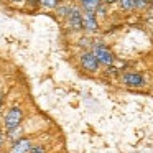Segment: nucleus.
I'll return each mask as SVG.
<instances>
[{"label":"nucleus","mask_w":153,"mask_h":153,"mask_svg":"<svg viewBox=\"0 0 153 153\" xmlns=\"http://www.w3.org/2000/svg\"><path fill=\"white\" fill-rule=\"evenodd\" d=\"M91 51L96 54L99 63L104 64V66H112V64L115 63V56H114L112 50H110L105 43H102V41H92Z\"/></svg>","instance_id":"f257e3e1"},{"label":"nucleus","mask_w":153,"mask_h":153,"mask_svg":"<svg viewBox=\"0 0 153 153\" xmlns=\"http://www.w3.org/2000/svg\"><path fill=\"white\" fill-rule=\"evenodd\" d=\"M79 66H81V69H82L84 73L96 74L97 71H99V68H100V63L91 50H84L82 53L79 54Z\"/></svg>","instance_id":"f03ea898"},{"label":"nucleus","mask_w":153,"mask_h":153,"mask_svg":"<svg viewBox=\"0 0 153 153\" xmlns=\"http://www.w3.org/2000/svg\"><path fill=\"white\" fill-rule=\"evenodd\" d=\"M23 117H25V114L20 105H12L4 117V128L12 130L15 127H20L23 123Z\"/></svg>","instance_id":"7ed1b4c3"},{"label":"nucleus","mask_w":153,"mask_h":153,"mask_svg":"<svg viewBox=\"0 0 153 153\" xmlns=\"http://www.w3.org/2000/svg\"><path fill=\"white\" fill-rule=\"evenodd\" d=\"M120 82L128 89H142V87L146 86L145 77L140 73H123L120 76Z\"/></svg>","instance_id":"20e7f679"},{"label":"nucleus","mask_w":153,"mask_h":153,"mask_svg":"<svg viewBox=\"0 0 153 153\" xmlns=\"http://www.w3.org/2000/svg\"><path fill=\"white\" fill-rule=\"evenodd\" d=\"M31 146H33V140L30 137H22V138L12 142L7 153H30Z\"/></svg>","instance_id":"39448f33"},{"label":"nucleus","mask_w":153,"mask_h":153,"mask_svg":"<svg viewBox=\"0 0 153 153\" xmlns=\"http://www.w3.org/2000/svg\"><path fill=\"white\" fill-rule=\"evenodd\" d=\"M66 25L71 31H82L84 30L82 28V10H81L79 5H77L73 13L66 18Z\"/></svg>","instance_id":"423d86ee"},{"label":"nucleus","mask_w":153,"mask_h":153,"mask_svg":"<svg viewBox=\"0 0 153 153\" xmlns=\"http://www.w3.org/2000/svg\"><path fill=\"white\" fill-rule=\"evenodd\" d=\"M148 0H119V7L123 12H135V10H143L148 7Z\"/></svg>","instance_id":"0eeeda50"},{"label":"nucleus","mask_w":153,"mask_h":153,"mask_svg":"<svg viewBox=\"0 0 153 153\" xmlns=\"http://www.w3.org/2000/svg\"><path fill=\"white\" fill-rule=\"evenodd\" d=\"M82 28L87 33H96V31H99V20H97L96 13L82 12Z\"/></svg>","instance_id":"6e6552de"},{"label":"nucleus","mask_w":153,"mask_h":153,"mask_svg":"<svg viewBox=\"0 0 153 153\" xmlns=\"http://www.w3.org/2000/svg\"><path fill=\"white\" fill-rule=\"evenodd\" d=\"M76 7H77V5H74L73 2H61L59 7H58L54 12H56V15H58L59 18L66 20V18L69 17V15L73 13V12H74V8H76Z\"/></svg>","instance_id":"1a4fd4ad"},{"label":"nucleus","mask_w":153,"mask_h":153,"mask_svg":"<svg viewBox=\"0 0 153 153\" xmlns=\"http://www.w3.org/2000/svg\"><path fill=\"white\" fill-rule=\"evenodd\" d=\"M79 2V7L82 12H91V13H96L97 7L102 4V0H77Z\"/></svg>","instance_id":"9d476101"},{"label":"nucleus","mask_w":153,"mask_h":153,"mask_svg":"<svg viewBox=\"0 0 153 153\" xmlns=\"http://www.w3.org/2000/svg\"><path fill=\"white\" fill-rule=\"evenodd\" d=\"M7 132V140L8 142H15V140H18V138H22L23 137V127H15V128H12V130H5Z\"/></svg>","instance_id":"9b49d317"},{"label":"nucleus","mask_w":153,"mask_h":153,"mask_svg":"<svg viewBox=\"0 0 153 153\" xmlns=\"http://www.w3.org/2000/svg\"><path fill=\"white\" fill-rule=\"evenodd\" d=\"M61 0H40V7L45 10H56L59 7Z\"/></svg>","instance_id":"f8f14e48"},{"label":"nucleus","mask_w":153,"mask_h":153,"mask_svg":"<svg viewBox=\"0 0 153 153\" xmlns=\"http://www.w3.org/2000/svg\"><path fill=\"white\" fill-rule=\"evenodd\" d=\"M46 152H48V145H45V143H38V145L33 143V146L30 150V153H46Z\"/></svg>","instance_id":"ddd939ff"},{"label":"nucleus","mask_w":153,"mask_h":153,"mask_svg":"<svg viewBox=\"0 0 153 153\" xmlns=\"http://www.w3.org/2000/svg\"><path fill=\"white\" fill-rule=\"evenodd\" d=\"M107 7H109V5L102 2V4L97 7V10H96V17H105L107 15Z\"/></svg>","instance_id":"4468645a"},{"label":"nucleus","mask_w":153,"mask_h":153,"mask_svg":"<svg viewBox=\"0 0 153 153\" xmlns=\"http://www.w3.org/2000/svg\"><path fill=\"white\" fill-rule=\"evenodd\" d=\"M25 4H27L28 7L31 8V10H35V8H38V7H40V0H27Z\"/></svg>","instance_id":"2eb2a0df"},{"label":"nucleus","mask_w":153,"mask_h":153,"mask_svg":"<svg viewBox=\"0 0 153 153\" xmlns=\"http://www.w3.org/2000/svg\"><path fill=\"white\" fill-rule=\"evenodd\" d=\"M5 142H7V132H4V130L0 128V150L4 148Z\"/></svg>","instance_id":"dca6fc26"},{"label":"nucleus","mask_w":153,"mask_h":153,"mask_svg":"<svg viewBox=\"0 0 153 153\" xmlns=\"http://www.w3.org/2000/svg\"><path fill=\"white\" fill-rule=\"evenodd\" d=\"M8 2H10L12 5H23L27 0H8Z\"/></svg>","instance_id":"f3484780"},{"label":"nucleus","mask_w":153,"mask_h":153,"mask_svg":"<svg viewBox=\"0 0 153 153\" xmlns=\"http://www.w3.org/2000/svg\"><path fill=\"white\" fill-rule=\"evenodd\" d=\"M104 4H107V5H112V4H119V0H102Z\"/></svg>","instance_id":"a211bd4d"},{"label":"nucleus","mask_w":153,"mask_h":153,"mask_svg":"<svg viewBox=\"0 0 153 153\" xmlns=\"http://www.w3.org/2000/svg\"><path fill=\"white\" fill-rule=\"evenodd\" d=\"M0 105H2V102H0Z\"/></svg>","instance_id":"6ab92c4d"}]
</instances>
